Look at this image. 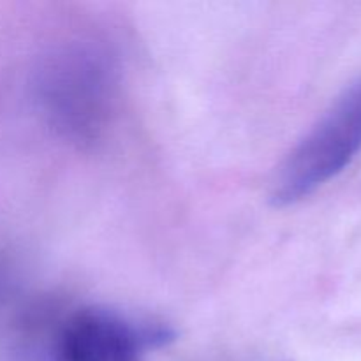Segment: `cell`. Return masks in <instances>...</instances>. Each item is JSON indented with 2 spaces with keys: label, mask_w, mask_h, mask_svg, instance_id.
<instances>
[{
  "label": "cell",
  "mask_w": 361,
  "mask_h": 361,
  "mask_svg": "<svg viewBox=\"0 0 361 361\" xmlns=\"http://www.w3.org/2000/svg\"><path fill=\"white\" fill-rule=\"evenodd\" d=\"M169 337L157 324H137L111 310L83 309L59 330L56 356L59 361H145V349Z\"/></svg>",
  "instance_id": "3957f363"
},
{
  "label": "cell",
  "mask_w": 361,
  "mask_h": 361,
  "mask_svg": "<svg viewBox=\"0 0 361 361\" xmlns=\"http://www.w3.org/2000/svg\"><path fill=\"white\" fill-rule=\"evenodd\" d=\"M361 152V80L349 85L286 157L271 200L288 207L341 175Z\"/></svg>",
  "instance_id": "7a4b0ae2"
},
{
  "label": "cell",
  "mask_w": 361,
  "mask_h": 361,
  "mask_svg": "<svg viewBox=\"0 0 361 361\" xmlns=\"http://www.w3.org/2000/svg\"><path fill=\"white\" fill-rule=\"evenodd\" d=\"M35 95L49 126L66 140H101L115 115L118 73L111 56L92 44H71L44 60Z\"/></svg>",
  "instance_id": "6da1fadb"
}]
</instances>
